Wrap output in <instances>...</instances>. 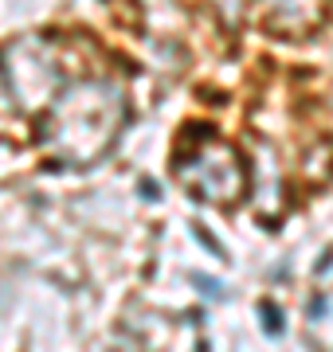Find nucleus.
<instances>
[{
  "label": "nucleus",
  "instance_id": "nucleus-5",
  "mask_svg": "<svg viewBox=\"0 0 333 352\" xmlns=\"http://www.w3.org/2000/svg\"><path fill=\"white\" fill-rule=\"evenodd\" d=\"M196 286H204V289H212V294H219V289H224V286H219V282H208V278H196Z\"/></svg>",
  "mask_w": 333,
  "mask_h": 352
},
{
  "label": "nucleus",
  "instance_id": "nucleus-4",
  "mask_svg": "<svg viewBox=\"0 0 333 352\" xmlns=\"http://www.w3.org/2000/svg\"><path fill=\"white\" fill-rule=\"evenodd\" d=\"M259 314H263V321H267V333H275V337H279L282 329H286V325H282V314H279V309H270V305H263Z\"/></svg>",
  "mask_w": 333,
  "mask_h": 352
},
{
  "label": "nucleus",
  "instance_id": "nucleus-1",
  "mask_svg": "<svg viewBox=\"0 0 333 352\" xmlns=\"http://www.w3.org/2000/svg\"><path fill=\"white\" fill-rule=\"evenodd\" d=\"M129 118L126 90L110 71L78 67L36 118L39 149L59 168H87L110 153Z\"/></svg>",
  "mask_w": 333,
  "mask_h": 352
},
{
  "label": "nucleus",
  "instance_id": "nucleus-2",
  "mask_svg": "<svg viewBox=\"0 0 333 352\" xmlns=\"http://www.w3.org/2000/svg\"><path fill=\"white\" fill-rule=\"evenodd\" d=\"M173 173H177V184L193 200L219 204V208L239 204L251 188V173H247L244 153L224 138H193L177 153Z\"/></svg>",
  "mask_w": 333,
  "mask_h": 352
},
{
  "label": "nucleus",
  "instance_id": "nucleus-3",
  "mask_svg": "<svg viewBox=\"0 0 333 352\" xmlns=\"http://www.w3.org/2000/svg\"><path fill=\"white\" fill-rule=\"evenodd\" d=\"M255 12L267 32L282 39H302L325 20V0H255Z\"/></svg>",
  "mask_w": 333,
  "mask_h": 352
}]
</instances>
